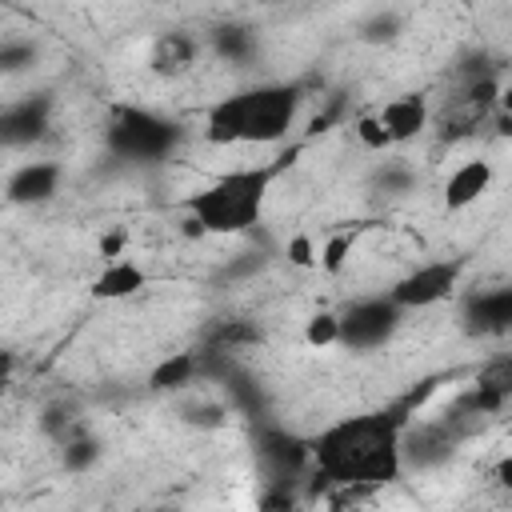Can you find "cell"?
<instances>
[{"instance_id": "e0dca14e", "label": "cell", "mask_w": 512, "mask_h": 512, "mask_svg": "<svg viewBox=\"0 0 512 512\" xmlns=\"http://www.w3.org/2000/svg\"><path fill=\"white\" fill-rule=\"evenodd\" d=\"M60 456H64V468H68V472H84V468L96 464L100 444H96L92 436H84V432H72L68 440H60Z\"/></svg>"}, {"instance_id": "5bb4252c", "label": "cell", "mask_w": 512, "mask_h": 512, "mask_svg": "<svg viewBox=\"0 0 512 512\" xmlns=\"http://www.w3.org/2000/svg\"><path fill=\"white\" fill-rule=\"evenodd\" d=\"M196 56H200V48L188 32H160V40L152 48V68L160 76H180L196 64Z\"/></svg>"}, {"instance_id": "603a6c76", "label": "cell", "mask_w": 512, "mask_h": 512, "mask_svg": "<svg viewBox=\"0 0 512 512\" xmlns=\"http://www.w3.org/2000/svg\"><path fill=\"white\" fill-rule=\"evenodd\" d=\"M32 44H16V40H8L4 48H0V64H4V72H20V68H28L32 64Z\"/></svg>"}, {"instance_id": "7a4b0ae2", "label": "cell", "mask_w": 512, "mask_h": 512, "mask_svg": "<svg viewBox=\"0 0 512 512\" xmlns=\"http://www.w3.org/2000/svg\"><path fill=\"white\" fill-rule=\"evenodd\" d=\"M280 168H284V160L280 164L228 168L216 180H208L204 188H196L184 200L192 232H200V236H240V232L256 228Z\"/></svg>"}, {"instance_id": "9a60e30c", "label": "cell", "mask_w": 512, "mask_h": 512, "mask_svg": "<svg viewBox=\"0 0 512 512\" xmlns=\"http://www.w3.org/2000/svg\"><path fill=\"white\" fill-rule=\"evenodd\" d=\"M196 372H200V352H172L168 360H160L152 368L148 384L156 392H180V388H188L196 380Z\"/></svg>"}, {"instance_id": "6da1fadb", "label": "cell", "mask_w": 512, "mask_h": 512, "mask_svg": "<svg viewBox=\"0 0 512 512\" xmlns=\"http://www.w3.org/2000/svg\"><path fill=\"white\" fill-rule=\"evenodd\" d=\"M316 480L336 488H380L404 472V416L364 412L344 416L312 436Z\"/></svg>"}, {"instance_id": "3957f363", "label": "cell", "mask_w": 512, "mask_h": 512, "mask_svg": "<svg viewBox=\"0 0 512 512\" xmlns=\"http://www.w3.org/2000/svg\"><path fill=\"white\" fill-rule=\"evenodd\" d=\"M304 104L300 84H256L208 108L204 136L212 144H276L288 136Z\"/></svg>"}, {"instance_id": "cb8c5ba5", "label": "cell", "mask_w": 512, "mask_h": 512, "mask_svg": "<svg viewBox=\"0 0 512 512\" xmlns=\"http://www.w3.org/2000/svg\"><path fill=\"white\" fill-rule=\"evenodd\" d=\"M188 424L192 428H220L224 424V408L220 404H196V408H188Z\"/></svg>"}, {"instance_id": "4fadbf2b", "label": "cell", "mask_w": 512, "mask_h": 512, "mask_svg": "<svg viewBox=\"0 0 512 512\" xmlns=\"http://www.w3.org/2000/svg\"><path fill=\"white\" fill-rule=\"evenodd\" d=\"M144 284H148V272H144L136 260L116 256V260H104V268L96 272L92 296H96V300H128V296H136Z\"/></svg>"}, {"instance_id": "52a82bcc", "label": "cell", "mask_w": 512, "mask_h": 512, "mask_svg": "<svg viewBox=\"0 0 512 512\" xmlns=\"http://www.w3.org/2000/svg\"><path fill=\"white\" fill-rule=\"evenodd\" d=\"M256 456L276 476V484H288L312 464V440H304L288 428H264L256 436Z\"/></svg>"}, {"instance_id": "d4e9b609", "label": "cell", "mask_w": 512, "mask_h": 512, "mask_svg": "<svg viewBox=\"0 0 512 512\" xmlns=\"http://www.w3.org/2000/svg\"><path fill=\"white\" fill-rule=\"evenodd\" d=\"M496 484H500L504 492H512V452L500 456V464H496Z\"/></svg>"}, {"instance_id": "30bf717a", "label": "cell", "mask_w": 512, "mask_h": 512, "mask_svg": "<svg viewBox=\"0 0 512 512\" xmlns=\"http://www.w3.org/2000/svg\"><path fill=\"white\" fill-rule=\"evenodd\" d=\"M376 116H380V124H384V132H388L392 144H408V140H416V136L428 128V120H432L428 100L416 96V92H404V96L384 100Z\"/></svg>"}, {"instance_id": "ac0fdd59", "label": "cell", "mask_w": 512, "mask_h": 512, "mask_svg": "<svg viewBox=\"0 0 512 512\" xmlns=\"http://www.w3.org/2000/svg\"><path fill=\"white\" fill-rule=\"evenodd\" d=\"M304 344L308 348H332V344H340V312H316V316H308Z\"/></svg>"}, {"instance_id": "484cf974", "label": "cell", "mask_w": 512, "mask_h": 512, "mask_svg": "<svg viewBox=\"0 0 512 512\" xmlns=\"http://www.w3.org/2000/svg\"><path fill=\"white\" fill-rule=\"evenodd\" d=\"M500 108H504V112H512V80L500 88Z\"/></svg>"}, {"instance_id": "9c48e42d", "label": "cell", "mask_w": 512, "mask_h": 512, "mask_svg": "<svg viewBox=\"0 0 512 512\" xmlns=\"http://www.w3.org/2000/svg\"><path fill=\"white\" fill-rule=\"evenodd\" d=\"M60 180H64V168L60 164H52V160H24L8 176V200L12 204H24V208L48 204L60 192Z\"/></svg>"}, {"instance_id": "277c9868", "label": "cell", "mask_w": 512, "mask_h": 512, "mask_svg": "<svg viewBox=\"0 0 512 512\" xmlns=\"http://www.w3.org/2000/svg\"><path fill=\"white\" fill-rule=\"evenodd\" d=\"M180 140H184V132L176 120H168L152 108H140V104H120L104 128L108 152L128 164H160L180 148Z\"/></svg>"}, {"instance_id": "d6986e66", "label": "cell", "mask_w": 512, "mask_h": 512, "mask_svg": "<svg viewBox=\"0 0 512 512\" xmlns=\"http://www.w3.org/2000/svg\"><path fill=\"white\" fill-rule=\"evenodd\" d=\"M400 28H404V20H400L396 12H376V16L360 28V36H364L368 44H388V40L400 36Z\"/></svg>"}, {"instance_id": "44dd1931", "label": "cell", "mask_w": 512, "mask_h": 512, "mask_svg": "<svg viewBox=\"0 0 512 512\" xmlns=\"http://www.w3.org/2000/svg\"><path fill=\"white\" fill-rule=\"evenodd\" d=\"M284 256H288L292 268H320V248H316V240H312L308 232H296V236L288 240Z\"/></svg>"}, {"instance_id": "7c38bea8", "label": "cell", "mask_w": 512, "mask_h": 512, "mask_svg": "<svg viewBox=\"0 0 512 512\" xmlns=\"http://www.w3.org/2000/svg\"><path fill=\"white\" fill-rule=\"evenodd\" d=\"M488 188H492V164H488V160H464V164L452 168V176L444 180V208H448V212H460V208L476 204Z\"/></svg>"}, {"instance_id": "ffe728a7", "label": "cell", "mask_w": 512, "mask_h": 512, "mask_svg": "<svg viewBox=\"0 0 512 512\" xmlns=\"http://www.w3.org/2000/svg\"><path fill=\"white\" fill-rule=\"evenodd\" d=\"M352 132H356V140H360L368 152H384V148H392V140H388V132H384V124H380L376 112L360 116V120L352 124Z\"/></svg>"}, {"instance_id": "7402d4cb", "label": "cell", "mask_w": 512, "mask_h": 512, "mask_svg": "<svg viewBox=\"0 0 512 512\" xmlns=\"http://www.w3.org/2000/svg\"><path fill=\"white\" fill-rule=\"evenodd\" d=\"M348 256H352V236H328L320 244V268L324 272H340Z\"/></svg>"}, {"instance_id": "5b68a950", "label": "cell", "mask_w": 512, "mask_h": 512, "mask_svg": "<svg viewBox=\"0 0 512 512\" xmlns=\"http://www.w3.org/2000/svg\"><path fill=\"white\" fill-rule=\"evenodd\" d=\"M400 316H404V308H400L392 296H364V300H352V304L340 312V348H348V352L384 348V344L396 336Z\"/></svg>"}, {"instance_id": "ba28073f", "label": "cell", "mask_w": 512, "mask_h": 512, "mask_svg": "<svg viewBox=\"0 0 512 512\" xmlns=\"http://www.w3.org/2000/svg\"><path fill=\"white\" fill-rule=\"evenodd\" d=\"M48 128H52V96L48 92L20 96L0 116V136H4L8 148H28V144L44 140Z\"/></svg>"}, {"instance_id": "8fae6325", "label": "cell", "mask_w": 512, "mask_h": 512, "mask_svg": "<svg viewBox=\"0 0 512 512\" xmlns=\"http://www.w3.org/2000/svg\"><path fill=\"white\" fill-rule=\"evenodd\" d=\"M464 320H468L472 332H488V336L512 332V284L472 296V300L464 304Z\"/></svg>"}, {"instance_id": "2e32d148", "label": "cell", "mask_w": 512, "mask_h": 512, "mask_svg": "<svg viewBox=\"0 0 512 512\" xmlns=\"http://www.w3.org/2000/svg\"><path fill=\"white\" fill-rule=\"evenodd\" d=\"M212 48H216V56H224L228 64H244V60L256 52V36H252V28H244V24H220V28L212 32Z\"/></svg>"}, {"instance_id": "8992f818", "label": "cell", "mask_w": 512, "mask_h": 512, "mask_svg": "<svg viewBox=\"0 0 512 512\" xmlns=\"http://www.w3.org/2000/svg\"><path fill=\"white\" fill-rule=\"evenodd\" d=\"M456 284H460V260H424V264H416L412 272H404V276L388 288V296H392L404 312H412V308H432V304L448 300Z\"/></svg>"}]
</instances>
